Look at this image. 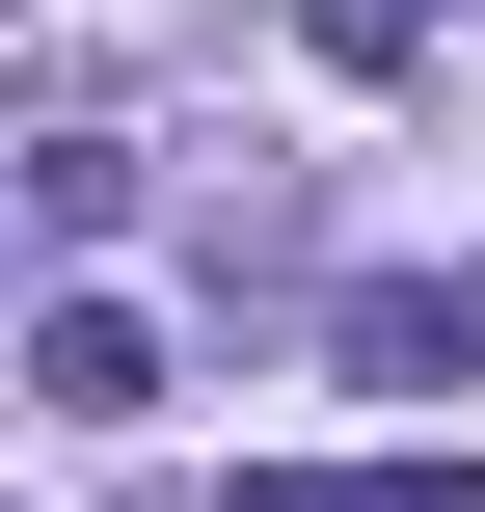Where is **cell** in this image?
Returning a JSON list of instances; mask_svg holds the SVG:
<instances>
[{
  "mask_svg": "<svg viewBox=\"0 0 485 512\" xmlns=\"http://www.w3.org/2000/svg\"><path fill=\"white\" fill-rule=\"evenodd\" d=\"M27 378H54L81 432H135V405H162V324H135V297H54V324H27Z\"/></svg>",
  "mask_w": 485,
  "mask_h": 512,
  "instance_id": "6da1fadb",
  "label": "cell"
},
{
  "mask_svg": "<svg viewBox=\"0 0 485 512\" xmlns=\"http://www.w3.org/2000/svg\"><path fill=\"white\" fill-rule=\"evenodd\" d=\"M0 189H27V243H108V216H135V135H27Z\"/></svg>",
  "mask_w": 485,
  "mask_h": 512,
  "instance_id": "7a4b0ae2",
  "label": "cell"
},
{
  "mask_svg": "<svg viewBox=\"0 0 485 512\" xmlns=\"http://www.w3.org/2000/svg\"><path fill=\"white\" fill-rule=\"evenodd\" d=\"M351 378H485V297H405V270H378V297H351Z\"/></svg>",
  "mask_w": 485,
  "mask_h": 512,
  "instance_id": "3957f363",
  "label": "cell"
},
{
  "mask_svg": "<svg viewBox=\"0 0 485 512\" xmlns=\"http://www.w3.org/2000/svg\"><path fill=\"white\" fill-rule=\"evenodd\" d=\"M216 512H485L459 459H297V486H216Z\"/></svg>",
  "mask_w": 485,
  "mask_h": 512,
  "instance_id": "277c9868",
  "label": "cell"
}]
</instances>
